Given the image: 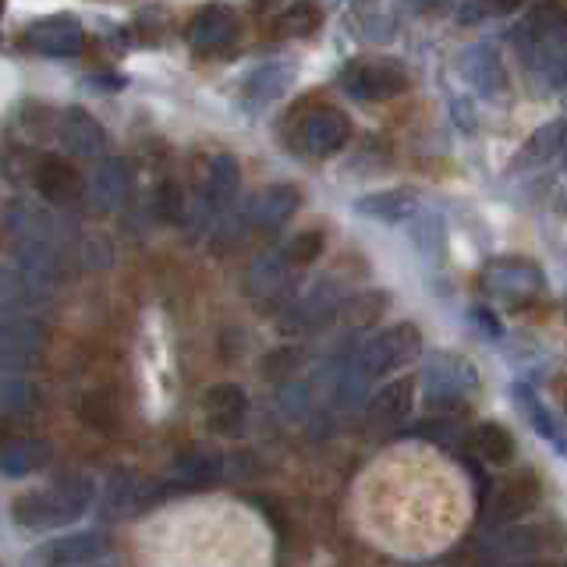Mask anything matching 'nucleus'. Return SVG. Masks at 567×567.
Instances as JSON below:
<instances>
[{"label":"nucleus","mask_w":567,"mask_h":567,"mask_svg":"<svg viewBox=\"0 0 567 567\" xmlns=\"http://www.w3.org/2000/svg\"><path fill=\"white\" fill-rule=\"evenodd\" d=\"M241 188V167H238V159L235 156H213L209 159V171H206V195H209V203L213 206H227V203H235V195Z\"/></svg>","instance_id":"obj_27"},{"label":"nucleus","mask_w":567,"mask_h":567,"mask_svg":"<svg viewBox=\"0 0 567 567\" xmlns=\"http://www.w3.org/2000/svg\"><path fill=\"white\" fill-rule=\"evenodd\" d=\"M323 235L319 230H298V235L284 245V256H288L295 266H309V262H316L319 256H323Z\"/></svg>","instance_id":"obj_36"},{"label":"nucleus","mask_w":567,"mask_h":567,"mask_svg":"<svg viewBox=\"0 0 567 567\" xmlns=\"http://www.w3.org/2000/svg\"><path fill=\"white\" fill-rule=\"evenodd\" d=\"M412 408H415V380L404 377V380L386 383L380 394L369 401V419L377 425H398L412 415Z\"/></svg>","instance_id":"obj_21"},{"label":"nucleus","mask_w":567,"mask_h":567,"mask_svg":"<svg viewBox=\"0 0 567 567\" xmlns=\"http://www.w3.org/2000/svg\"><path fill=\"white\" fill-rule=\"evenodd\" d=\"M35 192L53 206H71L82 199V177L61 156H43L35 164Z\"/></svg>","instance_id":"obj_14"},{"label":"nucleus","mask_w":567,"mask_h":567,"mask_svg":"<svg viewBox=\"0 0 567 567\" xmlns=\"http://www.w3.org/2000/svg\"><path fill=\"white\" fill-rule=\"evenodd\" d=\"M475 8H478V14H511V11L525 8V0H475Z\"/></svg>","instance_id":"obj_40"},{"label":"nucleus","mask_w":567,"mask_h":567,"mask_svg":"<svg viewBox=\"0 0 567 567\" xmlns=\"http://www.w3.org/2000/svg\"><path fill=\"white\" fill-rule=\"evenodd\" d=\"M301 203V192L295 185H270L262 188V195L252 203V220L262 230H277L288 224Z\"/></svg>","instance_id":"obj_20"},{"label":"nucleus","mask_w":567,"mask_h":567,"mask_svg":"<svg viewBox=\"0 0 567 567\" xmlns=\"http://www.w3.org/2000/svg\"><path fill=\"white\" fill-rule=\"evenodd\" d=\"M465 75L483 96H496V93H504V89H507L501 58L493 53V47H472L465 53Z\"/></svg>","instance_id":"obj_25"},{"label":"nucleus","mask_w":567,"mask_h":567,"mask_svg":"<svg viewBox=\"0 0 567 567\" xmlns=\"http://www.w3.org/2000/svg\"><path fill=\"white\" fill-rule=\"evenodd\" d=\"M35 401H40V390H35L29 380L0 377V412H4V415H22V412H32Z\"/></svg>","instance_id":"obj_33"},{"label":"nucleus","mask_w":567,"mask_h":567,"mask_svg":"<svg viewBox=\"0 0 567 567\" xmlns=\"http://www.w3.org/2000/svg\"><path fill=\"white\" fill-rule=\"evenodd\" d=\"M341 85L354 100H394L408 89V71L398 61H354L344 68Z\"/></svg>","instance_id":"obj_6"},{"label":"nucleus","mask_w":567,"mask_h":567,"mask_svg":"<svg viewBox=\"0 0 567 567\" xmlns=\"http://www.w3.org/2000/svg\"><path fill=\"white\" fill-rule=\"evenodd\" d=\"M58 138L64 142V150L75 156H100L106 150L103 124L89 114L85 106H68L58 121Z\"/></svg>","instance_id":"obj_12"},{"label":"nucleus","mask_w":567,"mask_h":567,"mask_svg":"<svg viewBox=\"0 0 567 567\" xmlns=\"http://www.w3.org/2000/svg\"><path fill=\"white\" fill-rule=\"evenodd\" d=\"M203 412L213 430L235 436L241 433L245 415H248V394L238 383H217L203 394Z\"/></svg>","instance_id":"obj_11"},{"label":"nucleus","mask_w":567,"mask_h":567,"mask_svg":"<svg viewBox=\"0 0 567 567\" xmlns=\"http://www.w3.org/2000/svg\"><path fill=\"white\" fill-rule=\"evenodd\" d=\"M564 142H567V121L543 124V128L522 146V153L514 156V171H518V167H536V164H546V159H554L557 153H564Z\"/></svg>","instance_id":"obj_26"},{"label":"nucleus","mask_w":567,"mask_h":567,"mask_svg":"<svg viewBox=\"0 0 567 567\" xmlns=\"http://www.w3.org/2000/svg\"><path fill=\"white\" fill-rule=\"evenodd\" d=\"M35 362H40V351H35V348L0 341V377H14V372H25Z\"/></svg>","instance_id":"obj_37"},{"label":"nucleus","mask_w":567,"mask_h":567,"mask_svg":"<svg viewBox=\"0 0 567 567\" xmlns=\"http://www.w3.org/2000/svg\"><path fill=\"white\" fill-rule=\"evenodd\" d=\"M146 501H150V489L135 472H114L111 489H106V511L135 514V511L146 507Z\"/></svg>","instance_id":"obj_29"},{"label":"nucleus","mask_w":567,"mask_h":567,"mask_svg":"<svg viewBox=\"0 0 567 567\" xmlns=\"http://www.w3.org/2000/svg\"><path fill=\"white\" fill-rule=\"evenodd\" d=\"M543 75L554 89H567V50L554 53V58L543 61Z\"/></svg>","instance_id":"obj_39"},{"label":"nucleus","mask_w":567,"mask_h":567,"mask_svg":"<svg viewBox=\"0 0 567 567\" xmlns=\"http://www.w3.org/2000/svg\"><path fill=\"white\" fill-rule=\"evenodd\" d=\"M415 241H419L430 256H440V252H443V230H440V220H436V217H425L422 227L415 230Z\"/></svg>","instance_id":"obj_38"},{"label":"nucleus","mask_w":567,"mask_h":567,"mask_svg":"<svg viewBox=\"0 0 567 567\" xmlns=\"http://www.w3.org/2000/svg\"><path fill=\"white\" fill-rule=\"evenodd\" d=\"M351 138V121L344 111H337V106H319L306 117L301 124V146L312 156H333L348 146Z\"/></svg>","instance_id":"obj_10"},{"label":"nucleus","mask_w":567,"mask_h":567,"mask_svg":"<svg viewBox=\"0 0 567 567\" xmlns=\"http://www.w3.org/2000/svg\"><path fill=\"white\" fill-rule=\"evenodd\" d=\"M483 288L507 301V306H522V301L539 298L546 288V277L536 262L528 259H493L483 270Z\"/></svg>","instance_id":"obj_5"},{"label":"nucleus","mask_w":567,"mask_h":567,"mask_svg":"<svg viewBox=\"0 0 567 567\" xmlns=\"http://www.w3.org/2000/svg\"><path fill=\"white\" fill-rule=\"evenodd\" d=\"M274 25L280 35H309L323 25V11H319L312 0H295V4H288L277 14Z\"/></svg>","instance_id":"obj_32"},{"label":"nucleus","mask_w":567,"mask_h":567,"mask_svg":"<svg viewBox=\"0 0 567 567\" xmlns=\"http://www.w3.org/2000/svg\"><path fill=\"white\" fill-rule=\"evenodd\" d=\"M295 85V68L284 64V61H274V64H262L256 68L252 75L245 79L241 85V100L252 106V111H259V106H270L277 103L288 89Z\"/></svg>","instance_id":"obj_16"},{"label":"nucleus","mask_w":567,"mask_h":567,"mask_svg":"<svg viewBox=\"0 0 567 567\" xmlns=\"http://www.w3.org/2000/svg\"><path fill=\"white\" fill-rule=\"evenodd\" d=\"M557 40H567V14H560V29H557Z\"/></svg>","instance_id":"obj_41"},{"label":"nucleus","mask_w":567,"mask_h":567,"mask_svg":"<svg viewBox=\"0 0 567 567\" xmlns=\"http://www.w3.org/2000/svg\"><path fill=\"white\" fill-rule=\"evenodd\" d=\"M256 4H262V8H270V4H280V0H256Z\"/></svg>","instance_id":"obj_43"},{"label":"nucleus","mask_w":567,"mask_h":567,"mask_svg":"<svg viewBox=\"0 0 567 567\" xmlns=\"http://www.w3.org/2000/svg\"><path fill=\"white\" fill-rule=\"evenodd\" d=\"M85 43V32L71 14H50L32 22L25 32V47L47 58H75Z\"/></svg>","instance_id":"obj_8"},{"label":"nucleus","mask_w":567,"mask_h":567,"mask_svg":"<svg viewBox=\"0 0 567 567\" xmlns=\"http://www.w3.org/2000/svg\"><path fill=\"white\" fill-rule=\"evenodd\" d=\"M461 425H457V419L454 415H436V419H425V422H419L415 425V436H422V440H430V443H436V447H447V451H457V443H461Z\"/></svg>","instance_id":"obj_34"},{"label":"nucleus","mask_w":567,"mask_h":567,"mask_svg":"<svg viewBox=\"0 0 567 567\" xmlns=\"http://www.w3.org/2000/svg\"><path fill=\"white\" fill-rule=\"evenodd\" d=\"M171 475L182 486H192V489L209 486V483H217V478L224 475V454L213 451V447H188L185 454L174 457Z\"/></svg>","instance_id":"obj_18"},{"label":"nucleus","mask_w":567,"mask_h":567,"mask_svg":"<svg viewBox=\"0 0 567 567\" xmlns=\"http://www.w3.org/2000/svg\"><path fill=\"white\" fill-rule=\"evenodd\" d=\"M93 493H96L93 478L75 472V475L58 478L50 489L18 496L11 504V514L22 528H61L68 522L82 518L89 504H93Z\"/></svg>","instance_id":"obj_1"},{"label":"nucleus","mask_w":567,"mask_h":567,"mask_svg":"<svg viewBox=\"0 0 567 567\" xmlns=\"http://www.w3.org/2000/svg\"><path fill=\"white\" fill-rule=\"evenodd\" d=\"M419 351H422L419 327L398 323V327L377 333L369 344H362L359 359H354V369H359L365 380H377V377H386V372H394V369L412 365L419 359Z\"/></svg>","instance_id":"obj_3"},{"label":"nucleus","mask_w":567,"mask_h":567,"mask_svg":"<svg viewBox=\"0 0 567 567\" xmlns=\"http://www.w3.org/2000/svg\"><path fill=\"white\" fill-rule=\"evenodd\" d=\"M53 447L40 436H11L0 443V475L22 478L50 465Z\"/></svg>","instance_id":"obj_15"},{"label":"nucleus","mask_w":567,"mask_h":567,"mask_svg":"<svg viewBox=\"0 0 567 567\" xmlns=\"http://www.w3.org/2000/svg\"><path fill=\"white\" fill-rule=\"evenodd\" d=\"M386 306H390V298L383 291H359L337 306V316H341L351 330H365L386 312Z\"/></svg>","instance_id":"obj_30"},{"label":"nucleus","mask_w":567,"mask_h":567,"mask_svg":"<svg viewBox=\"0 0 567 567\" xmlns=\"http://www.w3.org/2000/svg\"><path fill=\"white\" fill-rule=\"evenodd\" d=\"M549 528L546 525H501V539H496V549L501 554H518V557H528L536 554V549L546 543Z\"/></svg>","instance_id":"obj_31"},{"label":"nucleus","mask_w":567,"mask_h":567,"mask_svg":"<svg viewBox=\"0 0 567 567\" xmlns=\"http://www.w3.org/2000/svg\"><path fill=\"white\" fill-rule=\"evenodd\" d=\"M132 185H135V174H132L128 159L106 156V159H100L93 177H89V203H93L100 213H114L128 203Z\"/></svg>","instance_id":"obj_9"},{"label":"nucleus","mask_w":567,"mask_h":567,"mask_svg":"<svg viewBox=\"0 0 567 567\" xmlns=\"http://www.w3.org/2000/svg\"><path fill=\"white\" fill-rule=\"evenodd\" d=\"M539 496H543V486H539L536 472H528V468L511 472L501 478V483H489L483 489V522L489 528L522 522L528 511L539 507Z\"/></svg>","instance_id":"obj_2"},{"label":"nucleus","mask_w":567,"mask_h":567,"mask_svg":"<svg viewBox=\"0 0 567 567\" xmlns=\"http://www.w3.org/2000/svg\"><path fill=\"white\" fill-rule=\"evenodd\" d=\"M291 259L288 256H259L248 270V295L262 306H277L291 295Z\"/></svg>","instance_id":"obj_13"},{"label":"nucleus","mask_w":567,"mask_h":567,"mask_svg":"<svg viewBox=\"0 0 567 567\" xmlns=\"http://www.w3.org/2000/svg\"><path fill=\"white\" fill-rule=\"evenodd\" d=\"M354 213H362L369 220L380 224H398L419 213V195L415 188H383V192H369L354 203Z\"/></svg>","instance_id":"obj_17"},{"label":"nucleus","mask_w":567,"mask_h":567,"mask_svg":"<svg viewBox=\"0 0 567 567\" xmlns=\"http://www.w3.org/2000/svg\"><path fill=\"white\" fill-rule=\"evenodd\" d=\"M238 32H241V22L235 8L206 4L195 11V18L188 22V43L195 53H220L238 40Z\"/></svg>","instance_id":"obj_7"},{"label":"nucleus","mask_w":567,"mask_h":567,"mask_svg":"<svg viewBox=\"0 0 567 567\" xmlns=\"http://www.w3.org/2000/svg\"><path fill=\"white\" fill-rule=\"evenodd\" d=\"M106 536L100 532H79V536H64V539H53L47 543V549L40 554V560H50V564H96L106 557Z\"/></svg>","instance_id":"obj_19"},{"label":"nucleus","mask_w":567,"mask_h":567,"mask_svg":"<svg viewBox=\"0 0 567 567\" xmlns=\"http://www.w3.org/2000/svg\"><path fill=\"white\" fill-rule=\"evenodd\" d=\"M47 337H50L47 323L40 316H32L25 306H0V341L40 348L47 344Z\"/></svg>","instance_id":"obj_23"},{"label":"nucleus","mask_w":567,"mask_h":567,"mask_svg":"<svg viewBox=\"0 0 567 567\" xmlns=\"http://www.w3.org/2000/svg\"><path fill=\"white\" fill-rule=\"evenodd\" d=\"M419 4H422V8H443L447 0H419Z\"/></svg>","instance_id":"obj_42"},{"label":"nucleus","mask_w":567,"mask_h":567,"mask_svg":"<svg viewBox=\"0 0 567 567\" xmlns=\"http://www.w3.org/2000/svg\"><path fill=\"white\" fill-rule=\"evenodd\" d=\"M153 209H156V217L164 220V224H182L185 220V192L177 182H159L156 185V195H153Z\"/></svg>","instance_id":"obj_35"},{"label":"nucleus","mask_w":567,"mask_h":567,"mask_svg":"<svg viewBox=\"0 0 567 567\" xmlns=\"http://www.w3.org/2000/svg\"><path fill=\"white\" fill-rule=\"evenodd\" d=\"M475 390V365H468L457 354H433L430 369H425V404L436 412L454 415L465 408V398Z\"/></svg>","instance_id":"obj_4"},{"label":"nucleus","mask_w":567,"mask_h":567,"mask_svg":"<svg viewBox=\"0 0 567 567\" xmlns=\"http://www.w3.org/2000/svg\"><path fill=\"white\" fill-rule=\"evenodd\" d=\"M50 295V280L29 274L25 266H0V306H35Z\"/></svg>","instance_id":"obj_22"},{"label":"nucleus","mask_w":567,"mask_h":567,"mask_svg":"<svg viewBox=\"0 0 567 567\" xmlns=\"http://www.w3.org/2000/svg\"><path fill=\"white\" fill-rule=\"evenodd\" d=\"M472 447L486 465H501V468L511 465L514 454H518V443H514L511 430L501 422H478L472 430Z\"/></svg>","instance_id":"obj_24"},{"label":"nucleus","mask_w":567,"mask_h":567,"mask_svg":"<svg viewBox=\"0 0 567 567\" xmlns=\"http://www.w3.org/2000/svg\"><path fill=\"white\" fill-rule=\"evenodd\" d=\"M514 401H518V408H522V415L528 419V425L536 430L543 440H549L554 447H560V451H567V440H564V433H560V425H557V419L546 412V404L536 398V390H528L525 383H518L514 386Z\"/></svg>","instance_id":"obj_28"}]
</instances>
